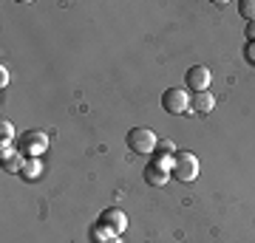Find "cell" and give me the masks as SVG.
Wrapping results in <instances>:
<instances>
[{"label": "cell", "mask_w": 255, "mask_h": 243, "mask_svg": "<svg viewBox=\"0 0 255 243\" xmlns=\"http://www.w3.org/2000/svg\"><path fill=\"white\" fill-rule=\"evenodd\" d=\"M100 226H105L111 235H122L128 229V215L122 212V209H117V207H111V209H105L100 215Z\"/></svg>", "instance_id": "cell-6"}, {"label": "cell", "mask_w": 255, "mask_h": 243, "mask_svg": "<svg viewBox=\"0 0 255 243\" xmlns=\"http://www.w3.org/2000/svg\"><path fill=\"white\" fill-rule=\"evenodd\" d=\"M244 34H247V40H250V43H255V20H253V23H247Z\"/></svg>", "instance_id": "cell-13"}, {"label": "cell", "mask_w": 255, "mask_h": 243, "mask_svg": "<svg viewBox=\"0 0 255 243\" xmlns=\"http://www.w3.org/2000/svg\"><path fill=\"white\" fill-rule=\"evenodd\" d=\"M0 136H3V150H9V139L14 136V127L3 119V125H0Z\"/></svg>", "instance_id": "cell-11"}, {"label": "cell", "mask_w": 255, "mask_h": 243, "mask_svg": "<svg viewBox=\"0 0 255 243\" xmlns=\"http://www.w3.org/2000/svg\"><path fill=\"white\" fill-rule=\"evenodd\" d=\"M190 105H193L196 113H210V110L216 108V96H213L210 90H201V93H196L190 99Z\"/></svg>", "instance_id": "cell-8"}, {"label": "cell", "mask_w": 255, "mask_h": 243, "mask_svg": "<svg viewBox=\"0 0 255 243\" xmlns=\"http://www.w3.org/2000/svg\"><path fill=\"white\" fill-rule=\"evenodd\" d=\"M156 150H159V156H170V159L176 156V147H173V142H159V147H156Z\"/></svg>", "instance_id": "cell-12"}, {"label": "cell", "mask_w": 255, "mask_h": 243, "mask_svg": "<svg viewBox=\"0 0 255 243\" xmlns=\"http://www.w3.org/2000/svg\"><path fill=\"white\" fill-rule=\"evenodd\" d=\"M184 82H187V88H193L196 93H201V90H210L213 74H210L207 65H193V68H187V74H184Z\"/></svg>", "instance_id": "cell-5"}, {"label": "cell", "mask_w": 255, "mask_h": 243, "mask_svg": "<svg viewBox=\"0 0 255 243\" xmlns=\"http://www.w3.org/2000/svg\"><path fill=\"white\" fill-rule=\"evenodd\" d=\"M238 14H241L247 23H253L255 20V0H241V3H238Z\"/></svg>", "instance_id": "cell-10"}, {"label": "cell", "mask_w": 255, "mask_h": 243, "mask_svg": "<svg viewBox=\"0 0 255 243\" xmlns=\"http://www.w3.org/2000/svg\"><path fill=\"white\" fill-rule=\"evenodd\" d=\"M162 108L167 113H173V116H182V113H190L193 105L187 99V90L184 88H167L162 93Z\"/></svg>", "instance_id": "cell-4"}, {"label": "cell", "mask_w": 255, "mask_h": 243, "mask_svg": "<svg viewBox=\"0 0 255 243\" xmlns=\"http://www.w3.org/2000/svg\"><path fill=\"white\" fill-rule=\"evenodd\" d=\"M0 85H9V71L6 68H0Z\"/></svg>", "instance_id": "cell-15"}, {"label": "cell", "mask_w": 255, "mask_h": 243, "mask_svg": "<svg viewBox=\"0 0 255 243\" xmlns=\"http://www.w3.org/2000/svg\"><path fill=\"white\" fill-rule=\"evenodd\" d=\"M156 147H159V139L150 127H133V130H128V150L136 156H150L156 153Z\"/></svg>", "instance_id": "cell-2"}, {"label": "cell", "mask_w": 255, "mask_h": 243, "mask_svg": "<svg viewBox=\"0 0 255 243\" xmlns=\"http://www.w3.org/2000/svg\"><path fill=\"white\" fill-rule=\"evenodd\" d=\"M17 150L26 159H40L48 150V133L46 130H28L17 139Z\"/></svg>", "instance_id": "cell-3"}, {"label": "cell", "mask_w": 255, "mask_h": 243, "mask_svg": "<svg viewBox=\"0 0 255 243\" xmlns=\"http://www.w3.org/2000/svg\"><path fill=\"white\" fill-rule=\"evenodd\" d=\"M244 54H247V60H250V63H255V43H247Z\"/></svg>", "instance_id": "cell-14"}, {"label": "cell", "mask_w": 255, "mask_h": 243, "mask_svg": "<svg viewBox=\"0 0 255 243\" xmlns=\"http://www.w3.org/2000/svg\"><path fill=\"white\" fill-rule=\"evenodd\" d=\"M23 162H26V156L20 153V150H3L0 167H3L6 172H20L23 170Z\"/></svg>", "instance_id": "cell-7"}, {"label": "cell", "mask_w": 255, "mask_h": 243, "mask_svg": "<svg viewBox=\"0 0 255 243\" xmlns=\"http://www.w3.org/2000/svg\"><path fill=\"white\" fill-rule=\"evenodd\" d=\"M40 175H43V162H40V159H26V162H23V170H20V178L37 181Z\"/></svg>", "instance_id": "cell-9"}, {"label": "cell", "mask_w": 255, "mask_h": 243, "mask_svg": "<svg viewBox=\"0 0 255 243\" xmlns=\"http://www.w3.org/2000/svg\"><path fill=\"white\" fill-rule=\"evenodd\" d=\"M170 178L182 181V184H190V181L199 178V159L187 150H176L173 156V167H170Z\"/></svg>", "instance_id": "cell-1"}]
</instances>
